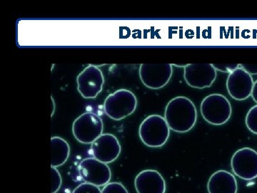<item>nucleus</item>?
Here are the masks:
<instances>
[{
    "label": "nucleus",
    "mask_w": 257,
    "mask_h": 193,
    "mask_svg": "<svg viewBox=\"0 0 257 193\" xmlns=\"http://www.w3.org/2000/svg\"><path fill=\"white\" fill-rule=\"evenodd\" d=\"M240 67L251 75L257 74V64H242Z\"/></svg>",
    "instance_id": "nucleus-21"
},
{
    "label": "nucleus",
    "mask_w": 257,
    "mask_h": 193,
    "mask_svg": "<svg viewBox=\"0 0 257 193\" xmlns=\"http://www.w3.org/2000/svg\"><path fill=\"white\" fill-rule=\"evenodd\" d=\"M174 66H176V67H185L187 66V64H173Z\"/></svg>",
    "instance_id": "nucleus-23"
},
{
    "label": "nucleus",
    "mask_w": 257,
    "mask_h": 193,
    "mask_svg": "<svg viewBox=\"0 0 257 193\" xmlns=\"http://www.w3.org/2000/svg\"><path fill=\"white\" fill-rule=\"evenodd\" d=\"M172 67L173 64H142L139 70L140 79L150 89H161L170 82Z\"/></svg>",
    "instance_id": "nucleus-7"
},
{
    "label": "nucleus",
    "mask_w": 257,
    "mask_h": 193,
    "mask_svg": "<svg viewBox=\"0 0 257 193\" xmlns=\"http://www.w3.org/2000/svg\"><path fill=\"white\" fill-rule=\"evenodd\" d=\"M245 121L248 130L257 135V105L248 111Z\"/></svg>",
    "instance_id": "nucleus-16"
},
{
    "label": "nucleus",
    "mask_w": 257,
    "mask_h": 193,
    "mask_svg": "<svg viewBox=\"0 0 257 193\" xmlns=\"http://www.w3.org/2000/svg\"><path fill=\"white\" fill-rule=\"evenodd\" d=\"M51 174H52V187H51V193H57L60 189L62 185V177L59 171L56 167L51 168Z\"/></svg>",
    "instance_id": "nucleus-18"
},
{
    "label": "nucleus",
    "mask_w": 257,
    "mask_h": 193,
    "mask_svg": "<svg viewBox=\"0 0 257 193\" xmlns=\"http://www.w3.org/2000/svg\"><path fill=\"white\" fill-rule=\"evenodd\" d=\"M139 135L142 142L149 147H161L170 138V128L165 118L158 115L147 117L140 125Z\"/></svg>",
    "instance_id": "nucleus-2"
},
{
    "label": "nucleus",
    "mask_w": 257,
    "mask_h": 193,
    "mask_svg": "<svg viewBox=\"0 0 257 193\" xmlns=\"http://www.w3.org/2000/svg\"><path fill=\"white\" fill-rule=\"evenodd\" d=\"M251 96H252L253 101L257 104V79L255 81L254 84H253V87L252 93H251Z\"/></svg>",
    "instance_id": "nucleus-22"
},
{
    "label": "nucleus",
    "mask_w": 257,
    "mask_h": 193,
    "mask_svg": "<svg viewBox=\"0 0 257 193\" xmlns=\"http://www.w3.org/2000/svg\"><path fill=\"white\" fill-rule=\"evenodd\" d=\"M94 158L104 163L114 162L121 153V145L112 134H102L92 143L91 147Z\"/></svg>",
    "instance_id": "nucleus-12"
},
{
    "label": "nucleus",
    "mask_w": 257,
    "mask_h": 193,
    "mask_svg": "<svg viewBox=\"0 0 257 193\" xmlns=\"http://www.w3.org/2000/svg\"><path fill=\"white\" fill-rule=\"evenodd\" d=\"M253 84L254 82L251 74L239 67L228 76L226 89L231 98L242 101L251 95Z\"/></svg>",
    "instance_id": "nucleus-11"
},
{
    "label": "nucleus",
    "mask_w": 257,
    "mask_h": 193,
    "mask_svg": "<svg viewBox=\"0 0 257 193\" xmlns=\"http://www.w3.org/2000/svg\"><path fill=\"white\" fill-rule=\"evenodd\" d=\"M138 107V99L133 92L121 89L111 93L106 98L104 111L109 118L121 120L135 113Z\"/></svg>",
    "instance_id": "nucleus-3"
},
{
    "label": "nucleus",
    "mask_w": 257,
    "mask_h": 193,
    "mask_svg": "<svg viewBox=\"0 0 257 193\" xmlns=\"http://www.w3.org/2000/svg\"><path fill=\"white\" fill-rule=\"evenodd\" d=\"M104 125L98 115L92 113H83L74 120L72 133L79 143L91 144L102 135Z\"/></svg>",
    "instance_id": "nucleus-5"
},
{
    "label": "nucleus",
    "mask_w": 257,
    "mask_h": 193,
    "mask_svg": "<svg viewBox=\"0 0 257 193\" xmlns=\"http://www.w3.org/2000/svg\"><path fill=\"white\" fill-rule=\"evenodd\" d=\"M72 193H101V190L97 186L84 182L77 186Z\"/></svg>",
    "instance_id": "nucleus-19"
},
{
    "label": "nucleus",
    "mask_w": 257,
    "mask_h": 193,
    "mask_svg": "<svg viewBox=\"0 0 257 193\" xmlns=\"http://www.w3.org/2000/svg\"><path fill=\"white\" fill-rule=\"evenodd\" d=\"M52 146V161L51 166L57 167L62 166L67 162L70 153L69 144L60 137H54L51 139Z\"/></svg>",
    "instance_id": "nucleus-15"
},
{
    "label": "nucleus",
    "mask_w": 257,
    "mask_h": 193,
    "mask_svg": "<svg viewBox=\"0 0 257 193\" xmlns=\"http://www.w3.org/2000/svg\"><path fill=\"white\" fill-rule=\"evenodd\" d=\"M216 71H220L223 72H229L231 73L235 69L239 68V64H213Z\"/></svg>",
    "instance_id": "nucleus-20"
},
{
    "label": "nucleus",
    "mask_w": 257,
    "mask_h": 193,
    "mask_svg": "<svg viewBox=\"0 0 257 193\" xmlns=\"http://www.w3.org/2000/svg\"><path fill=\"white\" fill-rule=\"evenodd\" d=\"M138 193H165L166 182L155 170H145L138 174L135 180Z\"/></svg>",
    "instance_id": "nucleus-13"
},
{
    "label": "nucleus",
    "mask_w": 257,
    "mask_h": 193,
    "mask_svg": "<svg viewBox=\"0 0 257 193\" xmlns=\"http://www.w3.org/2000/svg\"><path fill=\"white\" fill-rule=\"evenodd\" d=\"M101 193H128L122 184L118 182H109L101 189Z\"/></svg>",
    "instance_id": "nucleus-17"
},
{
    "label": "nucleus",
    "mask_w": 257,
    "mask_h": 193,
    "mask_svg": "<svg viewBox=\"0 0 257 193\" xmlns=\"http://www.w3.org/2000/svg\"><path fill=\"white\" fill-rule=\"evenodd\" d=\"M77 82L81 95L86 99H93L102 90L104 75L99 67L91 64L79 73Z\"/></svg>",
    "instance_id": "nucleus-9"
},
{
    "label": "nucleus",
    "mask_w": 257,
    "mask_h": 193,
    "mask_svg": "<svg viewBox=\"0 0 257 193\" xmlns=\"http://www.w3.org/2000/svg\"><path fill=\"white\" fill-rule=\"evenodd\" d=\"M79 175L86 183L102 187L109 183L111 173L109 166L95 158H86L78 166Z\"/></svg>",
    "instance_id": "nucleus-6"
},
{
    "label": "nucleus",
    "mask_w": 257,
    "mask_h": 193,
    "mask_svg": "<svg viewBox=\"0 0 257 193\" xmlns=\"http://www.w3.org/2000/svg\"><path fill=\"white\" fill-rule=\"evenodd\" d=\"M209 193H236L238 185L234 175L226 170H218L211 176L207 184Z\"/></svg>",
    "instance_id": "nucleus-14"
},
{
    "label": "nucleus",
    "mask_w": 257,
    "mask_h": 193,
    "mask_svg": "<svg viewBox=\"0 0 257 193\" xmlns=\"http://www.w3.org/2000/svg\"><path fill=\"white\" fill-rule=\"evenodd\" d=\"M201 114L209 124L222 125L231 118L232 109L231 103L221 94H209L203 100L200 106Z\"/></svg>",
    "instance_id": "nucleus-4"
},
{
    "label": "nucleus",
    "mask_w": 257,
    "mask_h": 193,
    "mask_svg": "<svg viewBox=\"0 0 257 193\" xmlns=\"http://www.w3.org/2000/svg\"><path fill=\"white\" fill-rule=\"evenodd\" d=\"M165 118L172 131L187 133L197 123V108L189 98L177 96L171 100L166 107Z\"/></svg>",
    "instance_id": "nucleus-1"
},
{
    "label": "nucleus",
    "mask_w": 257,
    "mask_h": 193,
    "mask_svg": "<svg viewBox=\"0 0 257 193\" xmlns=\"http://www.w3.org/2000/svg\"><path fill=\"white\" fill-rule=\"evenodd\" d=\"M184 78L190 87L204 89L215 81L216 70L211 64H189L184 68Z\"/></svg>",
    "instance_id": "nucleus-10"
},
{
    "label": "nucleus",
    "mask_w": 257,
    "mask_h": 193,
    "mask_svg": "<svg viewBox=\"0 0 257 193\" xmlns=\"http://www.w3.org/2000/svg\"><path fill=\"white\" fill-rule=\"evenodd\" d=\"M231 169L236 176L244 180L257 177V152L249 147L237 150L231 160Z\"/></svg>",
    "instance_id": "nucleus-8"
}]
</instances>
